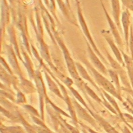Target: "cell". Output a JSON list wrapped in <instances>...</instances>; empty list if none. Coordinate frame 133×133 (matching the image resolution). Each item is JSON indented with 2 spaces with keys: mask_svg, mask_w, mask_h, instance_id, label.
<instances>
[{
  "mask_svg": "<svg viewBox=\"0 0 133 133\" xmlns=\"http://www.w3.org/2000/svg\"><path fill=\"white\" fill-rule=\"evenodd\" d=\"M130 14L128 9L124 11L122 14V24L123 25L125 41L126 44L127 51H128L129 48V37L130 30Z\"/></svg>",
  "mask_w": 133,
  "mask_h": 133,
  "instance_id": "6da1fadb",
  "label": "cell"
},
{
  "mask_svg": "<svg viewBox=\"0 0 133 133\" xmlns=\"http://www.w3.org/2000/svg\"><path fill=\"white\" fill-rule=\"evenodd\" d=\"M94 72V74H95L96 78H97V80L98 81V83L108 91L115 96L118 98H119V96L118 95L115 88L113 86V85L105 77L102 76L101 74H100L99 73L97 72L93 68L91 69Z\"/></svg>",
  "mask_w": 133,
  "mask_h": 133,
  "instance_id": "7a4b0ae2",
  "label": "cell"
},
{
  "mask_svg": "<svg viewBox=\"0 0 133 133\" xmlns=\"http://www.w3.org/2000/svg\"><path fill=\"white\" fill-rule=\"evenodd\" d=\"M121 52L124 58V62L126 64L129 78L132 87L133 88V59L131 58V57L128 56L122 51Z\"/></svg>",
  "mask_w": 133,
  "mask_h": 133,
  "instance_id": "3957f363",
  "label": "cell"
},
{
  "mask_svg": "<svg viewBox=\"0 0 133 133\" xmlns=\"http://www.w3.org/2000/svg\"><path fill=\"white\" fill-rule=\"evenodd\" d=\"M112 7L113 18L117 26L119 28L121 32H122L121 27L119 22V15H120V5L119 0H111Z\"/></svg>",
  "mask_w": 133,
  "mask_h": 133,
  "instance_id": "277c9868",
  "label": "cell"
},
{
  "mask_svg": "<svg viewBox=\"0 0 133 133\" xmlns=\"http://www.w3.org/2000/svg\"><path fill=\"white\" fill-rule=\"evenodd\" d=\"M104 10L105 11V10ZM105 14H106L110 26V28H111V31H112V34H113V36L115 38L116 42L118 44V45H119L120 47H121L123 43H122V38H121V37L119 35V34L118 33V31L117 30V27H116L117 25H115V24L112 21V20L110 18L109 16L108 15V14L107 13L106 11H105Z\"/></svg>",
  "mask_w": 133,
  "mask_h": 133,
  "instance_id": "5b68a950",
  "label": "cell"
},
{
  "mask_svg": "<svg viewBox=\"0 0 133 133\" xmlns=\"http://www.w3.org/2000/svg\"><path fill=\"white\" fill-rule=\"evenodd\" d=\"M105 38L107 39V41H108V43L109 44L113 52H114L117 61L122 64H124V62L123 60V58L121 54L120 51H119L118 49L117 48V47H116V46L115 45V44H114L113 41L112 40V39L109 36H107V37H105Z\"/></svg>",
  "mask_w": 133,
  "mask_h": 133,
  "instance_id": "8992f818",
  "label": "cell"
},
{
  "mask_svg": "<svg viewBox=\"0 0 133 133\" xmlns=\"http://www.w3.org/2000/svg\"><path fill=\"white\" fill-rule=\"evenodd\" d=\"M89 54H90V57H91V59H92V61L94 64L95 65H96V66L98 67V68L99 70H100L101 71L105 73L106 69H105V67L102 65V64L100 62V60H99V59H97L96 57V56H95L94 54L92 52H91V51H89Z\"/></svg>",
  "mask_w": 133,
  "mask_h": 133,
  "instance_id": "52a82bcc",
  "label": "cell"
},
{
  "mask_svg": "<svg viewBox=\"0 0 133 133\" xmlns=\"http://www.w3.org/2000/svg\"><path fill=\"white\" fill-rule=\"evenodd\" d=\"M129 48L130 50L131 57L133 59V24H130L129 37Z\"/></svg>",
  "mask_w": 133,
  "mask_h": 133,
  "instance_id": "ba28073f",
  "label": "cell"
},
{
  "mask_svg": "<svg viewBox=\"0 0 133 133\" xmlns=\"http://www.w3.org/2000/svg\"><path fill=\"white\" fill-rule=\"evenodd\" d=\"M37 130L40 133H49V132H48L46 130H45L43 129H42L41 128H39V127H37Z\"/></svg>",
  "mask_w": 133,
  "mask_h": 133,
  "instance_id": "9c48e42d",
  "label": "cell"
},
{
  "mask_svg": "<svg viewBox=\"0 0 133 133\" xmlns=\"http://www.w3.org/2000/svg\"><path fill=\"white\" fill-rule=\"evenodd\" d=\"M123 133H131V132L127 127H125L123 129Z\"/></svg>",
  "mask_w": 133,
  "mask_h": 133,
  "instance_id": "30bf717a",
  "label": "cell"
},
{
  "mask_svg": "<svg viewBox=\"0 0 133 133\" xmlns=\"http://www.w3.org/2000/svg\"><path fill=\"white\" fill-rule=\"evenodd\" d=\"M124 4H126V5H127V4L128 3H129V1H130V0H124Z\"/></svg>",
  "mask_w": 133,
  "mask_h": 133,
  "instance_id": "8fae6325",
  "label": "cell"
},
{
  "mask_svg": "<svg viewBox=\"0 0 133 133\" xmlns=\"http://www.w3.org/2000/svg\"><path fill=\"white\" fill-rule=\"evenodd\" d=\"M129 91L130 92V94H131V95H132V96L133 97V91L132 90H129Z\"/></svg>",
  "mask_w": 133,
  "mask_h": 133,
  "instance_id": "7c38bea8",
  "label": "cell"
},
{
  "mask_svg": "<svg viewBox=\"0 0 133 133\" xmlns=\"http://www.w3.org/2000/svg\"><path fill=\"white\" fill-rule=\"evenodd\" d=\"M128 111H129V112H130L133 114V110L130 109H128Z\"/></svg>",
  "mask_w": 133,
  "mask_h": 133,
  "instance_id": "4fadbf2b",
  "label": "cell"
}]
</instances>
